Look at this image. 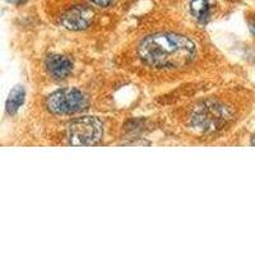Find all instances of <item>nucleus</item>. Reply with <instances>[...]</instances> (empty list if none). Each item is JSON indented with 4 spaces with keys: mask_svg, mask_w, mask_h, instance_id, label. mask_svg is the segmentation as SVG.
<instances>
[{
    "mask_svg": "<svg viewBox=\"0 0 255 255\" xmlns=\"http://www.w3.org/2000/svg\"><path fill=\"white\" fill-rule=\"evenodd\" d=\"M47 73L56 81L65 79L72 74L73 63L69 58L63 55H51L45 63Z\"/></svg>",
    "mask_w": 255,
    "mask_h": 255,
    "instance_id": "5",
    "label": "nucleus"
},
{
    "mask_svg": "<svg viewBox=\"0 0 255 255\" xmlns=\"http://www.w3.org/2000/svg\"><path fill=\"white\" fill-rule=\"evenodd\" d=\"M191 38L172 32H159L143 38L136 54L143 64L156 69H179L190 65L197 56Z\"/></svg>",
    "mask_w": 255,
    "mask_h": 255,
    "instance_id": "1",
    "label": "nucleus"
},
{
    "mask_svg": "<svg viewBox=\"0 0 255 255\" xmlns=\"http://www.w3.org/2000/svg\"><path fill=\"white\" fill-rule=\"evenodd\" d=\"M252 144L255 145V135L252 138Z\"/></svg>",
    "mask_w": 255,
    "mask_h": 255,
    "instance_id": "10",
    "label": "nucleus"
},
{
    "mask_svg": "<svg viewBox=\"0 0 255 255\" xmlns=\"http://www.w3.org/2000/svg\"><path fill=\"white\" fill-rule=\"evenodd\" d=\"M91 1H92L93 4H96V5L102 6V8H106V6H109L113 3V0H91Z\"/></svg>",
    "mask_w": 255,
    "mask_h": 255,
    "instance_id": "8",
    "label": "nucleus"
},
{
    "mask_svg": "<svg viewBox=\"0 0 255 255\" xmlns=\"http://www.w3.org/2000/svg\"><path fill=\"white\" fill-rule=\"evenodd\" d=\"M104 136V124L93 116L78 118L68 129V139L72 145H95Z\"/></svg>",
    "mask_w": 255,
    "mask_h": 255,
    "instance_id": "3",
    "label": "nucleus"
},
{
    "mask_svg": "<svg viewBox=\"0 0 255 255\" xmlns=\"http://www.w3.org/2000/svg\"><path fill=\"white\" fill-rule=\"evenodd\" d=\"M46 108L55 115H72L86 110L88 108V100L77 88H63L49 96Z\"/></svg>",
    "mask_w": 255,
    "mask_h": 255,
    "instance_id": "2",
    "label": "nucleus"
},
{
    "mask_svg": "<svg viewBox=\"0 0 255 255\" xmlns=\"http://www.w3.org/2000/svg\"><path fill=\"white\" fill-rule=\"evenodd\" d=\"M93 17L95 12L92 8L87 5H76L64 13L61 17V23L64 24V27L73 31H82L91 26Z\"/></svg>",
    "mask_w": 255,
    "mask_h": 255,
    "instance_id": "4",
    "label": "nucleus"
},
{
    "mask_svg": "<svg viewBox=\"0 0 255 255\" xmlns=\"http://www.w3.org/2000/svg\"><path fill=\"white\" fill-rule=\"evenodd\" d=\"M24 96H26V93H24V88L22 87V86H15V87L10 91L5 104L6 113H8L9 115H14L18 111V109L23 105Z\"/></svg>",
    "mask_w": 255,
    "mask_h": 255,
    "instance_id": "6",
    "label": "nucleus"
},
{
    "mask_svg": "<svg viewBox=\"0 0 255 255\" xmlns=\"http://www.w3.org/2000/svg\"><path fill=\"white\" fill-rule=\"evenodd\" d=\"M189 8H190V13L195 19L202 20V22L208 19L209 13H211L209 0H190Z\"/></svg>",
    "mask_w": 255,
    "mask_h": 255,
    "instance_id": "7",
    "label": "nucleus"
},
{
    "mask_svg": "<svg viewBox=\"0 0 255 255\" xmlns=\"http://www.w3.org/2000/svg\"><path fill=\"white\" fill-rule=\"evenodd\" d=\"M253 29H254V32H255V24H254V26H253Z\"/></svg>",
    "mask_w": 255,
    "mask_h": 255,
    "instance_id": "11",
    "label": "nucleus"
},
{
    "mask_svg": "<svg viewBox=\"0 0 255 255\" xmlns=\"http://www.w3.org/2000/svg\"><path fill=\"white\" fill-rule=\"evenodd\" d=\"M6 1L10 4H14V5H20V4L26 3L27 0H6Z\"/></svg>",
    "mask_w": 255,
    "mask_h": 255,
    "instance_id": "9",
    "label": "nucleus"
}]
</instances>
